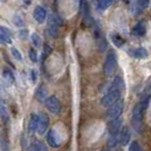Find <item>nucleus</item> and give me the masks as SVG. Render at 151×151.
Masks as SVG:
<instances>
[{
  "label": "nucleus",
  "mask_w": 151,
  "mask_h": 151,
  "mask_svg": "<svg viewBox=\"0 0 151 151\" xmlns=\"http://www.w3.org/2000/svg\"><path fill=\"white\" fill-rule=\"evenodd\" d=\"M39 124H40V115L35 113L31 114L30 121H29V132L33 133V132L38 131Z\"/></svg>",
  "instance_id": "8"
},
{
  "label": "nucleus",
  "mask_w": 151,
  "mask_h": 151,
  "mask_svg": "<svg viewBox=\"0 0 151 151\" xmlns=\"http://www.w3.org/2000/svg\"><path fill=\"white\" fill-rule=\"evenodd\" d=\"M4 77H5V80L9 82V83H13L14 81H15V77H14V74H13V72L9 69V68H5L4 69Z\"/></svg>",
  "instance_id": "20"
},
{
  "label": "nucleus",
  "mask_w": 151,
  "mask_h": 151,
  "mask_svg": "<svg viewBox=\"0 0 151 151\" xmlns=\"http://www.w3.org/2000/svg\"><path fill=\"white\" fill-rule=\"evenodd\" d=\"M111 40H113V42L117 45V47H122V45H124V40H123L118 34H114L113 37H111Z\"/></svg>",
  "instance_id": "23"
},
{
  "label": "nucleus",
  "mask_w": 151,
  "mask_h": 151,
  "mask_svg": "<svg viewBox=\"0 0 151 151\" xmlns=\"http://www.w3.org/2000/svg\"><path fill=\"white\" fill-rule=\"evenodd\" d=\"M61 24H63V22H61L60 17H58L57 15H51L49 17V22H48L49 27H48V30H49V33H50L51 37H53V38L57 37V29Z\"/></svg>",
  "instance_id": "6"
},
{
  "label": "nucleus",
  "mask_w": 151,
  "mask_h": 151,
  "mask_svg": "<svg viewBox=\"0 0 151 151\" xmlns=\"http://www.w3.org/2000/svg\"><path fill=\"white\" fill-rule=\"evenodd\" d=\"M45 94H47V89L45 85H40L38 88V90L35 91V98L38 99L39 101H45Z\"/></svg>",
  "instance_id": "19"
},
{
  "label": "nucleus",
  "mask_w": 151,
  "mask_h": 151,
  "mask_svg": "<svg viewBox=\"0 0 151 151\" xmlns=\"http://www.w3.org/2000/svg\"><path fill=\"white\" fill-rule=\"evenodd\" d=\"M150 0H136L135 5H134V14L141 13L143 9L148 7Z\"/></svg>",
  "instance_id": "16"
},
{
  "label": "nucleus",
  "mask_w": 151,
  "mask_h": 151,
  "mask_svg": "<svg viewBox=\"0 0 151 151\" xmlns=\"http://www.w3.org/2000/svg\"><path fill=\"white\" fill-rule=\"evenodd\" d=\"M1 118H2V121H4L5 124H7L8 121H9L8 113H7V110H6V108H5V105H4V104H1Z\"/></svg>",
  "instance_id": "24"
},
{
  "label": "nucleus",
  "mask_w": 151,
  "mask_h": 151,
  "mask_svg": "<svg viewBox=\"0 0 151 151\" xmlns=\"http://www.w3.org/2000/svg\"><path fill=\"white\" fill-rule=\"evenodd\" d=\"M1 148H2L1 151H10V144L5 139H2V141H1Z\"/></svg>",
  "instance_id": "27"
},
{
  "label": "nucleus",
  "mask_w": 151,
  "mask_h": 151,
  "mask_svg": "<svg viewBox=\"0 0 151 151\" xmlns=\"http://www.w3.org/2000/svg\"><path fill=\"white\" fill-rule=\"evenodd\" d=\"M113 4V0H99L98 2V8L100 10H105Z\"/></svg>",
  "instance_id": "22"
},
{
  "label": "nucleus",
  "mask_w": 151,
  "mask_h": 151,
  "mask_svg": "<svg viewBox=\"0 0 151 151\" xmlns=\"http://www.w3.org/2000/svg\"><path fill=\"white\" fill-rule=\"evenodd\" d=\"M119 141H121V140L117 137V135H110V137H109L108 141H107V145H108V148L113 149L115 147H117V144H118Z\"/></svg>",
  "instance_id": "21"
},
{
  "label": "nucleus",
  "mask_w": 151,
  "mask_h": 151,
  "mask_svg": "<svg viewBox=\"0 0 151 151\" xmlns=\"http://www.w3.org/2000/svg\"><path fill=\"white\" fill-rule=\"evenodd\" d=\"M29 55H30V59L33 61V63H35V61L38 60V56H37V52H35L34 49H30Z\"/></svg>",
  "instance_id": "28"
},
{
  "label": "nucleus",
  "mask_w": 151,
  "mask_h": 151,
  "mask_svg": "<svg viewBox=\"0 0 151 151\" xmlns=\"http://www.w3.org/2000/svg\"><path fill=\"white\" fill-rule=\"evenodd\" d=\"M33 16H34V18H35L37 22L40 23V24H42V23H45V18H47V12H45V9L43 7L37 6L35 9H34Z\"/></svg>",
  "instance_id": "10"
},
{
  "label": "nucleus",
  "mask_w": 151,
  "mask_h": 151,
  "mask_svg": "<svg viewBox=\"0 0 151 151\" xmlns=\"http://www.w3.org/2000/svg\"><path fill=\"white\" fill-rule=\"evenodd\" d=\"M123 86H124L123 80H122L119 76H117V77H115V80H114V82L111 83V85H110L109 90H111V91H113V90H119V91H122Z\"/></svg>",
  "instance_id": "18"
},
{
  "label": "nucleus",
  "mask_w": 151,
  "mask_h": 151,
  "mask_svg": "<svg viewBox=\"0 0 151 151\" xmlns=\"http://www.w3.org/2000/svg\"><path fill=\"white\" fill-rule=\"evenodd\" d=\"M0 39L4 43H10L12 42V33L5 26L0 27Z\"/></svg>",
  "instance_id": "13"
},
{
  "label": "nucleus",
  "mask_w": 151,
  "mask_h": 151,
  "mask_svg": "<svg viewBox=\"0 0 151 151\" xmlns=\"http://www.w3.org/2000/svg\"><path fill=\"white\" fill-rule=\"evenodd\" d=\"M147 102H148V98H145L144 101H141L133 108V113H132V124L134 127H140L141 123H142V118H143V111L147 107Z\"/></svg>",
  "instance_id": "1"
},
{
  "label": "nucleus",
  "mask_w": 151,
  "mask_h": 151,
  "mask_svg": "<svg viewBox=\"0 0 151 151\" xmlns=\"http://www.w3.org/2000/svg\"><path fill=\"white\" fill-rule=\"evenodd\" d=\"M32 42H33V45H35V47H39V45H40L41 41H40V37H39L38 33H33V34H32Z\"/></svg>",
  "instance_id": "26"
},
{
  "label": "nucleus",
  "mask_w": 151,
  "mask_h": 151,
  "mask_svg": "<svg viewBox=\"0 0 151 151\" xmlns=\"http://www.w3.org/2000/svg\"><path fill=\"white\" fill-rule=\"evenodd\" d=\"M123 108H124V102L123 100H118L117 102H115L113 106H110V108L107 111V118L109 119H114L121 116V114L123 113Z\"/></svg>",
  "instance_id": "5"
},
{
  "label": "nucleus",
  "mask_w": 151,
  "mask_h": 151,
  "mask_svg": "<svg viewBox=\"0 0 151 151\" xmlns=\"http://www.w3.org/2000/svg\"><path fill=\"white\" fill-rule=\"evenodd\" d=\"M125 1H127V0H125Z\"/></svg>",
  "instance_id": "33"
},
{
  "label": "nucleus",
  "mask_w": 151,
  "mask_h": 151,
  "mask_svg": "<svg viewBox=\"0 0 151 151\" xmlns=\"http://www.w3.org/2000/svg\"><path fill=\"white\" fill-rule=\"evenodd\" d=\"M122 127V119L119 117L110 119L109 124H108V131L110 135H117V133L121 131Z\"/></svg>",
  "instance_id": "7"
},
{
  "label": "nucleus",
  "mask_w": 151,
  "mask_h": 151,
  "mask_svg": "<svg viewBox=\"0 0 151 151\" xmlns=\"http://www.w3.org/2000/svg\"><path fill=\"white\" fill-rule=\"evenodd\" d=\"M47 141L52 148H58L59 147V137L57 135V132L55 129H50L47 134Z\"/></svg>",
  "instance_id": "11"
},
{
  "label": "nucleus",
  "mask_w": 151,
  "mask_h": 151,
  "mask_svg": "<svg viewBox=\"0 0 151 151\" xmlns=\"http://www.w3.org/2000/svg\"><path fill=\"white\" fill-rule=\"evenodd\" d=\"M129 151H142V148H141V145L139 144V142L133 141V142L131 143V145H129Z\"/></svg>",
  "instance_id": "25"
},
{
  "label": "nucleus",
  "mask_w": 151,
  "mask_h": 151,
  "mask_svg": "<svg viewBox=\"0 0 151 151\" xmlns=\"http://www.w3.org/2000/svg\"><path fill=\"white\" fill-rule=\"evenodd\" d=\"M12 53H13V56L15 57L17 60H22V55H21V52H19L16 48H13V49H12Z\"/></svg>",
  "instance_id": "29"
},
{
  "label": "nucleus",
  "mask_w": 151,
  "mask_h": 151,
  "mask_svg": "<svg viewBox=\"0 0 151 151\" xmlns=\"http://www.w3.org/2000/svg\"><path fill=\"white\" fill-rule=\"evenodd\" d=\"M101 151H111V150H108V149H105V150H101Z\"/></svg>",
  "instance_id": "32"
},
{
  "label": "nucleus",
  "mask_w": 151,
  "mask_h": 151,
  "mask_svg": "<svg viewBox=\"0 0 151 151\" xmlns=\"http://www.w3.org/2000/svg\"><path fill=\"white\" fill-rule=\"evenodd\" d=\"M48 126H49V117L48 115L45 113H42L40 115V124H39V129H38V133L40 135L45 134V132L48 129Z\"/></svg>",
  "instance_id": "9"
},
{
  "label": "nucleus",
  "mask_w": 151,
  "mask_h": 151,
  "mask_svg": "<svg viewBox=\"0 0 151 151\" xmlns=\"http://www.w3.org/2000/svg\"><path fill=\"white\" fill-rule=\"evenodd\" d=\"M37 76H38V73H37V70H32V81L33 82H35L37 81Z\"/></svg>",
  "instance_id": "30"
},
{
  "label": "nucleus",
  "mask_w": 151,
  "mask_h": 151,
  "mask_svg": "<svg viewBox=\"0 0 151 151\" xmlns=\"http://www.w3.org/2000/svg\"><path fill=\"white\" fill-rule=\"evenodd\" d=\"M129 53H131L132 57L137 58V59H143V58H147V57H148V51H147V49H144L142 47L129 50Z\"/></svg>",
  "instance_id": "12"
},
{
  "label": "nucleus",
  "mask_w": 151,
  "mask_h": 151,
  "mask_svg": "<svg viewBox=\"0 0 151 151\" xmlns=\"http://www.w3.org/2000/svg\"><path fill=\"white\" fill-rule=\"evenodd\" d=\"M145 32H147V27H145V24H144L143 22H139L135 26H134V29H133V33H134L135 35H137V37L144 35Z\"/></svg>",
  "instance_id": "17"
},
{
  "label": "nucleus",
  "mask_w": 151,
  "mask_h": 151,
  "mask_svg": "<svg viewBox=\"0 0 151 151\" xmlns=\"http://www.w3.org/2000/svg\"><path fill=\"white\" fill-rule=\"evenodd\" d=\"M117 67V58L114 51H109L106 57V60L104 64V73L106 76L113 75Z\"/></svg>",
  "instance_id": "2"
},
{
  "label": "nucleus",
  "mask_w": 151,
  "mask_h": 151,
  "mask_svg": "<svg viewBox=\"0 0 151 151\" xmlns=\"http://www.w3.org/2000/svg\"><path fill=\"white\" fill-rule=\"evenodd\" d=\"M16 25H18V26H23V22L19 21V17H15V21H14Z\"/></svg>",
  "instance_id": "31"
},
{
  "label": "nucleus",
  "mask_w": 151,
  "mask_h": 151,
  "mask_svg": "<svg viewBox=\"0 0 151 151\" xmlns=\"http://www.w3.org/2000/svg\"><path fill=\"white\" fill-rule=\"evenodd\" d=\"M121 92L119 90H108L106 94L101 99V105L104 107L113 106L115 102H117L121 98Z\"/></svg>",
  "instance_id": "3"
},
{
  "label": "nucleus",
  "mask_w": 151,
  "mask_h": 151,
  "mask_svg": "<svg viewBox=\"0 0 151 151\" xmlns=\"http://www.w3.org/2000/svg\"><path fill=\"white\" fill-rule=\"evenodd\" d=\"M45 105L50 113L56 114V115L60 113V110H61L60 101L58 100V98H57L56 96H50V97H48V98L45 99Z\"/></svg>",
  "instance_id": "4"
},
{
  "label": "nucleus",
  "mask_w": 151,
  "mask_h": 151,
  "mask_svg": "<svg viewBox=\"0 0 151 151\" xmlns=\"http://www.w3.org/2000/svg\"><path fill=\"white\" fill-rule=\"evenodd\" d=\"M27 151H48V149H47V147L45 145V143H42L41 141L35 140V141H33L31 143Z\"/></svg>",
  "instance_id": "15"
},
{
  "label": "nucleus",
  "mask_w": 151,
  "mask_h": 151,
  "mask_svg": "<svg viewBox=\"0 0 151 151\" xmlns=\"http://www.w3.org/2000/svg\"><path fill=\"white\" fill-rule=\"evenodd\" d=\"M119 140H121V143L123 145H126L131 140V132H129V127H124L121 131V136H119Z\"/></svg>",
  "instance_id": "14"
}]
</instances>
